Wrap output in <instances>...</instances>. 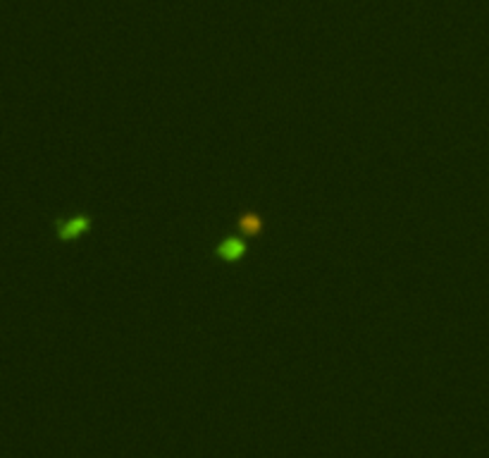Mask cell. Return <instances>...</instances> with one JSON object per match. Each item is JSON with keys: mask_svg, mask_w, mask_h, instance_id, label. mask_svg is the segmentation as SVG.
I'll list each match as a JSON object with an SVG mask.
<instances>
[{"mask_svg": "<svg viewBox=\"0 0 489 458\" xmlns=\"http://www.w3.org/2000/svg\"><path fill=\"white\" fill-rule=\"evenodd\" d=\"M239 227H241V231H246L248 236H258L262 231V222L248 210V212H243V217L239 219Z\"/></svg>", "mask_w": 489, "mask_h": 458, "instance_id": "3957f363", "label": "cell"}, {"mask_svg": "<svg viewBox=\"0 0 489 458\" xmlns=\"http://www.w3.org/2000/svg\"><path fill=\"white\" fill-rule=\"evenodd\" d=\"M243 251H246L243 241H239V239H224L220 246H217V255H220L222 260H227V263H234L236 258H241Z\"/></svg>", "mask_w": 489, "mask_h": 458, "instance_id": "7a4b0ae2", "label": "cell"}, {"mask_svg": "<svg viewBox=\"0 0 489 458\" xmlns=\"http://www.w3.org/2000/svg\"><path fill=\"white\" fill-rule=\"evenodd\" d=\"M89 227H91L89 217H84V215H77V217L67 219L65 224H60V227H58V236H60L62 241L79 239V236H84L86 231H89Z\"/></svg>", "mask_w": 489, "mask_h": 458, "instance_id": "6da1fadb", "label": "cell"}]
</instances>
